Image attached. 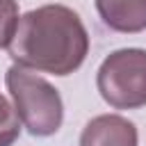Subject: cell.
<instances>
[{
	"instance_id": "1",
	"label": "cell",
	"mask_w": 146,
	"mask_h": 146,
	"mask_svg": "<svg viewBox=\"0 0 146 146\" xmlns=\"http://www.w3.org/2000/svg\"><path fill=\"white\" fill-rule=\"evenodd\" d=\"M7 52L27 71L71 75L89 55V32L71 7L43 5L18 18Z\"/></svg>"
},
{
	"instance_id": "2",
	"label": "cell",
	"mask_w": 146,
	"mask_h": 146,
	"mask_svg": "<svg viewBox=\"0 0 146 146\" xmlns=\"http://www.w3.org/2000/svg\"><path fill=\"white\" fill-rule=\"evenodd\" d=\"M18 121L34 137H50L62 128L64 103L59 91L41 75L14 64L5 73Z\"/></svg>"
},
{
	"instance_id": "3",
	"label": "cell",
	"mask_w": 146,
	"mask_h": 146,
	"mask_svg": "<svg viewBox=\"0 0 146 146\" xmlns=\"http://www.w3.org/2000/svg\"><path fill=\"white\" fill-rule=\"evenodd\" d=\"M100 98L114 110H139L146 105V50L119 48L110 52L96 73Z\"/></svg>"
},
{
	"instance_id": "4",
	"label": "cell",
	"mask_w": 146,
	"mask_h": 146,
	"mask_svg": "<svg viewBox=\"0 0 146 146\" xmlns=\"http://www.w3.org/2000/svg\"><path fill=\"white\" fill-rule=\"evenodd\" d=\"M137 125L121 114L94 116L80 135V146H137Z\"/></svg>"
},
{
	"instance_id": "5",
	"label": "cell",
	"mask_w": 146,
	"mask_h": 146,
	"mask_svg": "<svg viewBox=\"0 0 146 146\" xmlns=\"http://www.w3.org/2000/svg\"><path fill=\"white\" fill-rule=\"evenodd\" d=\"M100 21L121 34L146 30V0H96Z\"/></svg>"
},
{
	"instance_id": "6",
	"label": "cell",
	"mask_w": 146,
	"mask_h": 146,
	"mask_svg": "<svg viewBox=\"0 0 146 146\" xmlns=\"http://www.w3.org/2000/svg\"><path fill=\"white\" fill-rule=\"evenodd\" d=\"M21 135V121L14 105L0 94V146H11Z\"/></svg>"
},
{
	"instance_id": "7",
	"label": "cell",
	"mask_w": 146,
	"mask_h": 146,
	"mask_svg": "<svg viewBox=\"0 0 146 146\" xmlns=\"http://www.w3.org/2000/svg\"><path fill=\"white\" fill-rule=\"evenodd\" d=\"M18 2L16 0H0V48H7L14 39L18 27Z\"/></svg>"
}]
</instances>
